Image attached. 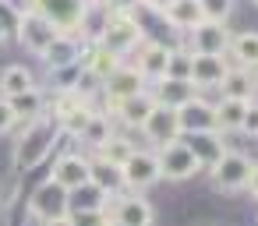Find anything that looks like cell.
I'll use <instances>...</instances> for the list:
<instances>
[{
  "label": "cell",
  "mask_w": 258,
  "mask_h": 226,
  "mask_svg": "<svg viewBox=\"0 0 258 226\" xmlns=\"http://www.w3.org/2000/svg\"><path fill=\"white\" fill-rule=\"evenodd\" d=\"M96 46H103V50L117 53L120 60H124V57H131V53L142 46V25H138V18H135L131 11H113V15L106 18V25L99 29Z\"/></svg>",
  "instance_id": "6da1fadb"
},
{
  "label": "cell",
  "mask_w": 258,
  "mask_h": 226,
  "mask_svg": "<svg viewBox=\"0 0 258 226\" xmlns=\"http://www.w3.org/2000/svg\"><path fill=\"white\" fill-rule=\"evenodd\" d=\"M50 145H53V134H50V124H46V113H43V117L29 120V127L18 134V141H15V152H11V163H15V170H18V173H29V170H36V166L46 159Z\"/></svg>",
  "instance_id": "7a4b0ae2"
},
{
  "label": "cell",
  "mask_w": 258,
  "mask_h": 226,
  "mask_svg": "<svg viewBox=\"0 0 258 226\" xmlns=\"http://www.w3.org/2000/svg\"><path fill=\"white\" fill-rule=\"evenodd\" d=\"M156 219V205L142 198V191L124 187L120 194L103 198V222H120V226H149Z\"/></svg>",
  "instance_id": "3957f363"
},
{
  "label": "cell",
  "mask_w": 258,
  "mask_h": 226,
  "mask_svg": "<svg viewBox=\"0 0 258 226\" xmlns=\"http://www.w3.org/2000/svg\"><path fill=\"white\" fill-rule=\"evenodd\" d=\"M156 159H159L163 180H173V184H184V180H191L195 173L205 170V163L198 159V152L191 148V141H180V138L159 145L156 148Z\"/></svg>",
  "instance_id": "277c9868"
},
{
  "label": "cell",
  "mask_w": 258,
  "mask_h": 226,
  "mask_svg": "<svg viewBox=\"0 0 258 226\" xmlns=\"http://www.w3.org/2000/svg\"><path fill=\"white\" fill-rule=\"evenodd\" d=\"M68 212H71V194L46 177V184L36 187V194L29 198V212L25 219L29 222H68Z\"/></svg>",
  "instance_id": "5b68a950"
},
{
  "label": "cell",
  "mask_w": 258,
  "mask_h": 226,
  "mask_svg": "<svg viewBox=\"0 0 258 226\" xmlns=\"http://www.w3.org/2000/svg\"><path fill=\"white\" fill-rule=\"evenodd\" d=\"M247 173H251V159L244 152H233L226 148L219 159L209 163V180L219 194H237L247 187Z\"/></svg>",
  "instance_id": "8992f818"
},
{
  "label": "cell",
  "mask_w": 258,
  "mask_h": 226,
  "mask_svg": "<svg viewBox=\"0 0 258 226\" xmlns=\"http://www.w3.org/2000/svg\"><path fill=\"white\" fill-rule=\"evenodd\" d=\"M89 173H92V159H85V156H78V152H64V156H57L53 166H50V180H57L68 194L82 191V187L89 184Z\"/></svg>",
  "instance_id": "52a82bcc"
},
{
  "label": "cell",
  "mask_w": 258,
  "mask_h": 226,
  "mask_svg": "<svg viewBox=\"0 0 258 226\" xmlns=\"http://www.w3.org/2000/svg\"><path fill=\"white\" fill-rule=\"evenodd\" d=\"M163 173H159V159L156 152L149 148H135L127 159H124V184L131 191H149L152 184H159Z\"/></svg>",
  "instance_id": "ba28073f"
},
{
  "label": "cell",
  "mask_w": 258,
  "mask_h": 226,
  "mask_svg": "<svg viewBox=\"0 0 258 226\" xmlns=\"http://www.w3.org/2000/svg\"><path fill=\"white\" fill-rule=\"evenodd\" d=\"M15 32H18V43L29 50V53H43L46 46H50V39L60 32L46 15H39V11H32V15H22L18 18V25H15Z\"/></svg>",
  "instance_id": "9c48e42d"
},
{
  "label": "cell",
  "mask_w": 258,
  "mask_h": 226,
  "mask_svg": "<svg viewBox=\"0 0 258 226\" xmlns=\"http://www.w3.org/2000/svg\"><path fill=\"white\" fill-rule=\"evenodd\" d=\"M142 89H149V82H145V74L135 67V64H117V71L113 74H106L103 78V96H106V106H113V103H120V99H127V96H135V92H142Z\"/></svg>",
  "instance_id": "30bf717a"
},
{
  "label": "cell",
  "mask_w": 258,
  "mask_h": 226,
  "mask_svg": "<svg viewBox=\"0 0 258 226\" xmlns=\"http://www.w3.org/2000/svg\"><path fill=\"white\" fill-rule=\"evenodd\" d=\"M89 8H92V0H39V15H46L60 32L82 29Z\"/></svg>",
  "instance_id": "8fae6325"
},
{
  "label": "cell",
  "mask_w": 258,
  "mask_h": 226,
  "mask_svg": "<svg viewBox=\"0 0 258 226\" xmlns=\"http://www.w3.org/2000/svg\"><path fill=\"white\" fill-rule=\"evenodd\" d=\"M226 71H230L226 53H195V50H191V85H195L198 92L219 89V82H223Z\"/></svg>",
  "instance_id": "7c38bea8"
},
{
  "label": "cell",
  "mask_w": 258,
  "mask_h": 226,
  "mask_svg": "<svg viewBox=\"0 0 258 226\" xmlns=\"http://www.w3.org/2000/svg\"><path fill=\"white\" fill-rule=\"evenodd\" d=\"M152 110H156V96H152V89H142V92H135V96H127V99H120V103L110 106L113 120H117L120 127H127V131H138Z\"/></svg>",
  "instance_id": "4fadbf2b"
},
{
  "label": "cell",
  "mask_w": 258,
  "mask_h": 226,
  "mask_svg": "<svg viewBox=\"0 0 258 226\" xmlns=\"http://www.w3.org/2000/svg\"><path fill=\"white\" fill-rule=\"evenodd\" d=\"M138 131H142V134H145V141H152L156 148H159V145H166V141H173V138H184V134H180L177 110H173V106H163V103H156V110L145 117V124H142Z\"/></svg>",
  "instance_id": "5bb4252c"
},
{
  "label": "cell",
  "mask_w": 258,
  "mask_h": 226,
  "mask_svg": "<svg viewBox=\"0 0 258 226\" xmlns=\"http://www.w3.org/2000/svg\"><path fill=\"white\" fill-rule=\"evenodd\" d=\"M177 120H180V134H202V131H219L216 127V106L198 96H191L184 106H177Z\"/></svg>",
  "instance_id": "9a60e30c"
},
{
  "label": "cell",
  "mask_w": 258,
  "mask_h": 226,
  "mask_svg": "<svg viewBox=\"0 0 258 226\" xmlns=\"http://www.w3.org/2000/svg\"><path fill=\"white\" fill-rule=\"evenodd\" d=\"M230 36H233V32L226 29V22H209V18H202V22L187 32L195 53H226V50H230Z\"/></svg>",
  "instance_id": "2e32d148"
},
{
  "label": "cell",
  "mask_w": 258,
  "mask_h": 226,
  "mask_svg": "<svg viewBox=\"0 0 258 226\" xmlns=\"http://www.w3.org/2000/svg\"><path fill=\"white\" fill-rule=\"evenodd\" d=\"M170 53L173 46H163V43H142L135 53H131V64L145 74V82H159L170 67Z\"/></svg>",
  "instance_id": "e0dca14e"
},
{
  "label": "cell",
  "mask_w": 258,
  "mask_h": 226,
  "mask_svg": "<svg viewBox=\"0 0 258 226\" xmlns=\"http://www.w3.org/2000/svg\"><path fill=\"white\" fill-rule=\"evenodd\" d=\"M89 184H96L106 198H110V194H120V191L127 187V184H124V166L113 163V159H106V156H96V159H92Z\"/></svg>",
  "instance_id": "ac0fdd59"
},
{
  "label": "cell",
  "mask_w": 258,
  "mask_h": 226,
  "mask_svg": "<svg viewBox=\"0 0 258 226\" xmlns=\"http://www.w3.org/2000/svg\"><path fill=\"white\" fill-rule=\"evenodd\" d=\"M156 89H152V96H156V103H163V106H184L191 96H198V89L191 85V78H173V74H163L159 82H152Z\"/></svg>",
  "instance_id": "d6986e66"
},
{
  "label": "cell",
  "mask_w": 258,
  "mask_h": 226,
  "mask_svg": "<svg viewBox=\"0 0 258 226\" xmlns=\"http://www.w3.org/2000/svg\"><path fill=\"white\" fill-rule=\"evenodd\" d=\"M39 60H43L46 67H64V64L82 60V46H78V39H75L71 32H57V36L50 39V46L39 53Z\"/></svg>",
  "instance_id": "ffe728a7"
},
{
  "label": "cell",
  "mask_w": 258,
  "mask_h": 226,
  "mask_svg": "<svg viewBox=\"0 0 258 226\" xmlns=\"http://www.w3.org/2000/svg\"><path fill=\"white\" fill-rule=\"evenodd\" d=\"M163 22L173 32H191L202 22V4H198V0H170L166 11H163Z\"/></svg>",
  "instance_id": "44dd1931"
},
{
  "label": "cell",
  "mask_w": 258,
  "mask_h": 226,
  "mask_svg": "<svg viewBox=\"0 0 258 226\" xmlns=\"http://www.w3.org/2000/svg\"><path fill=\"white\" fill-rule=\"evenodd\" d=\"M254 92H258L254 71H247V67H237V64H230V71H226V74H223V82H219V96L254 99Z\"/></svg>",
  "instance_id": "7402d4cb"
},
{
  "label": "cell",
  "mask_w": 258,
  "mask_h": 226,
  "mask_svg": "<svg viewBox=\"0 0 258 226\" xmlns=\"http://www.w3.org/2000/svg\"><path fill=\"white\" fill-rule=\"evenodd\" d=\"M113 113L106 110V113H99V110H92V117H89V124L82 127V134H78V141L82 145H89V148H103L106 141H110V134H113Z\"/></svg>",
  "instance_id": "603a6c76"
},
{
  "label": "cell",
  "mask_w": 258,
  "mask_h": 226,
  "mask_svg": "<svg viewBox=\"0 0 258 226\" xmlns=\"http://www.w3.org/2000/svg\"><path fill=\"white\" fill-rule=\"evenodd\" d=\"M226 57H233V64L237 67H247V71H254L258 67V32H237V36H230V50H226Z\"/></svg>",
  "instance_id": "cb8c5ba5"
},
{
  "label": "cell",
  "mask_w": 258,
  "mask_h": 226,
  "mask_svg": "<svg viewBox=\"0 0 258 226\" xmlns=\"http://www.w3.org/2000/svg\"><path fill=\"white\" fill-rule=\"evenodd\" d=\"M251 99H237V96H223L216 103V127L219 131H240L244 124V110Z\"/></svg>",
  "instance_id": "d4e9b609"
},
{
  "label": "cell",
  "mask_w": 258,
  "mask_h": 226,
  "mask_svg": "<svg viewBox=\"0 0 258 226\" xmlns=\"http://www.w3.org/2000/svg\"><path fill=\"white\" fill-rule=\"evenodd\" d=\"M29 89H36V74L29 71V67H22V64H11V67H4L0 71V96H18V92H29Z\"/></svg>",
  "instance_id": "484cf974"
},
{
  "label": "cell",
  "mask_w": 258,
  "mask_h": 226,
  "mask_svg": "<svg viewBox=\"0 0 258 226\" xmlns=\"http://www.w3.org/2000/svg\"><path fill=\"white\" fill-rule=\"evenodd\" d=\"M191 138V148L198 152V159L209 166L212 159H219L226 152V141H223V131H202V134H187Z\"/></svg>",
  "instance_id": "4316f807"
},
{
  "label": "cell",
  "mask_w": 258,
  "mask_h": 226,
  "mask_svg": "<svg viewBox=\"0 0 258 226\" xmlns=\"http://www.w3.org/2000/svg\"><path fill=\"white\" fill-rule=\"evenodd\" d=\"M11 106H15V117H18V120H25V124L46 113V103H43L39 89H29V92H18V96H11Z\"/></svg>",
  "instance_id": "83f0119b"
},
{
  "label": "cell",
  "mask_w": 258,
  "mask_h": 226,
  "mask_svg": "<svg viewBox=\"0 0 258 226\" xmlns=\"http://www.w3.org/2000/svg\"><path fill=\"white\" fill-rule=\"evenodd\" d=\"M117 64H120V57H117V53H110V50H103V46H92V53L85 57V67H89L99 82H103L106 74H113V71H117Z\"/></svg>",
  "instance_id": "f1b7e54d"
},
{
  "label": "cell",
  "mask_w": 258,
  "mask_h": 226,
  "mask_svg": "<svg viewBox=\"0 0 258 226\" xmlns=\"http://www.w3.org/2000/svg\"><path fill=\"white\" fill-rule=\"evenodd\" d=\"M135 148H138V145H135V141H127V138H120V134H117V131H113V134H110V141H106V145H103V148H96V152H99V156H106V159H113V163H120V166H124V159H127V156H131V152H135Z\"/></svg>",
  "instance_id": "f546056e"
},
{
  "label": "cell",
  "mask_w": 258,
  "mask_h": 226,
  "mask_svg": "<svg viewBox=\"0 0 258 226\" xmlns=\"http://www.w3.org/2000/svg\"><path fill=\"white\" fill-rule=\"evenodd\" d=\"M202 4V18L209 22H226L233 15V0H198Z\"/></svg>",
  "instance_id": "4dcf8cb0"
},
{
  "label": "cell",
  "mask_w": 258,
  "mask_h": 226,
  "mask_svg": "<svg viewBox=\"0 0 258 226\" xmlns=\"http://www.w3.org/2000/svg\"><path fill=\"white\" fill-rule=\"evenodd\" d=\"M240 134H247V138H258V103H254V99H251V103H247V110H244Z\"/></svg>",
  "instance_id": "1f68e13d"
},
{
  "label": "cell",
  "mask_w": 258,
  "mask_h": 226,
  "mask_svg": "<svg viewBox=\"0 0 258 226\" xmlns=\"http://www.w3.org/2000/svg\"><path fill=\"white\" fill-rule=\"evenodd\" d=\"M15 124H18V117H15V106H11V99H8V96H0V134H8Z\"/></svg>",
  "instance_id": "d6a6232c"
},
{
  "label": "cell",
  "mask_w": 258,
  "mask_h": 226,
  "mask_svg": "<svg viewBox=\"0 0 258 226\" xmlns=\"http://www.w3.org/2000/svg\"><path fill=\"white\" fill-rule=\"evenodd\" d=\"M4 11H11L15 18H22V15L39 11V0H4Z\"/></svg>",
  "instance_id": "836d02e7"
},
{
  "label": "cell",
  "mask_w": 258,
  "mask_h": 226,
  "mask_svg": "<svg viewBox=\"0 0 258 226\" xmlns=\"http://www.w3.org/2000/svg\"><path fill=\"white\" fill-rule=\"evenodd\" d=\"M254 201H258V163H251V173H247V187H244Z\"/></svg>",
  "instance_id": "e575fe53"
},
{
  "label": "cell",
  "mask_w": 258,
  "mask_h": 226,
  "mask_svg": "<svg viewBox=\"0 0 258 226\" xmlns=\"http://www.w3.org/2000/svg\"><path fill=\"white\" fill-rule=\"evenodd\" d=\"M138 4H142L145 11H156V15H163V11H166V4H170V0H138Z\"/></svg>",
  "instance_id": "d590c367"
},
{
  "label": "cell",
  "mask_w": 258,
  "mask_h": 226,
  "mask_svg": "<svg viewBox=\"0 0 258 226\" xmlns=\"http://www.w3.org/2000/svg\"><path fill=\"white\" fill-rule=\"evenodd\" d=\"M8 36H11V29H8V22H4V18H0V43H4Z\"/></svg>",
  "instance_id": "8d00e7d4"
},
{
  "label": "cell",
  "mask_w": 258,
  "mask_h": 226,
  "mask_svg": "<svg viewBox=\"0 0 258 226\" xmlns=\"http://www.w3.org/2000/svg\"><path fill=\"white\" fill-rule=\"evenodd\" d=\"M254 82H258V67H254Z\"/></svg>",
  "instance_id": "74e56055"
},
{
  "label": "cell",
  "mask_w": 258,
  "mask_h": 226,
  "mask_svg": "<svg viewBox=\"0 0 258 226\" xmlns=\"http://www.w3.org/2000/svg\"><path fill=\"white\" fill-rule=\"evenodd\" d=\"M251 4H254V8H258V0H251Z\"/></svg>",
  "instance_id": "f35d334b"
}]
</instances>
